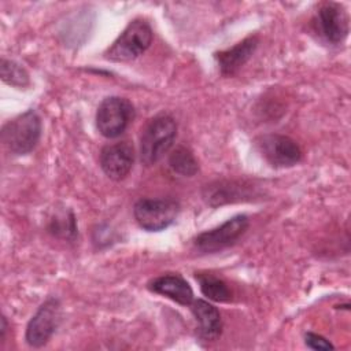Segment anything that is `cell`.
Segmentation results:
<instances>
[{"instance_id":"obj_1","label":"cell","mask_w":351,"mask_h":351,"mask_svg":"<svg viewBox=\"0 0 351 351\" xmlns=\"http://www.w3.org/2000/svg\"><path fill=\"white\" fill-rule=\"evenodd\" d=\"M177 134V123L169 114H159L151 118L140 137V158L147 166L160 160L171 148Z\"/></svg>"},{"instance_id":"obj_2","label":"cell","mask_w":351,"mask_h":351,"mask_svg":"<svg viewBox=\"0 0 351 351\" xmlns=\"http://www.w3.org/2000/svg\"><path fill=\"white\" fill-rule=\"evenodd\" d=\"M41 136V118L34 110H27L10 119L1 129V143L12 155L32 152Z\"/></svg>"},{"instance_id":"obj_3","label":"cell","mask_w":351,"mask_h":351,"mask_svg":"<svg viewBox=\"0 0 351 351\" xmlns=\"http://www.w3.org/2000/svg\"><path fill=\"white\" fill-rule=\"evenodd\" d=\"M152 43V29L144 19H133L112 45L106 51V58L112 62H129L140 56Z\"/></svg>"},{"instance_id":"obj_4","label":"cell","mask_w":351,"mask_h":351,"mask_svg":"<svg viewBox=\"0 0 351 351\" xmlns=\"http://www.w3.org/2000/svg\"><path fill=\"white\" fill-rule=\"evenodd\" d=\"M134 117L133 104L119 96L106 97L96 112V126L101 136L115 138L121 136Z\"/></svg>"},{"instance_id":"obj_5","label":"cell","mask_w":351,"mask_h":351,"mask_svg":"<svg viewBox=\"0 0 351 351\" xmlns=\"http://www.w3.org/2000/svg\"><path fill=\"white\" fill-rule=\"evenodd\" d=\"M180 204L174 199H140L133 208L137 223L148 232L169 228L177 218Z\"/></svg>"},{"instance_id":"obj_6","label":"cell","mask_w":351,"mask_h":351,"mask_svg":"<svg viewBox=\"0 0 351 351\" xmlns=\"http://www.w3.org/2000/svg\"><path fill=\"white\" fill-rule=\"evenodd\" d=\"M248 229V217L244 214L234 215L225 221L222 225L202 232L193 239L196 250L211 254L225 250L234 244Z\"/></svg>"},{"instance_id":"obj_7","label":"cell","mask_w":351,"mask_h":351,"mask_svg":"<svg viewBox=\"0 0 351 351\" xmlns=\"http://www.w3.org/2000/svg\"><path fill=\"white\" fill-rule=\"evenodd\" d=\"M314 32L329 44H340L346 40L350 23L343 5L337 3H322L313 19Z\"/></svg>"},{"instance_id":"obj_8","label":"cell","mask_w":351,"mask_h":351,"mask_svg":"<svg viewBox=\"0 0 351 351\" xmlns=\"http://www.w3.org/2000/svg\"><path fill=\"white\" fill-rule=\"evenodd\" d=\"M262 156L274 167H291L300 162L302 149L298 143L284 134H263L255 140Z\"/></svg>"},{"instance_id":"obj_9","label":"cell","mask_w":351,"mask_h":351,"mask_svg":"<svg viewBox=\"0 0 351 351\" xmlns=\"http://www.w3.org/2000/svg\"><path fill=\"white\" fill-rule=\"evenodd\" d=\"M60 321V304L55 298L45 300L26 326V341L32 347H41L53 335Z\"/></svg>"},{"instance_id":"obj_10","label":"cell","mask_w":351,"mask_h":351,"mask_svg":"<svg viewBox=\"0 0 351 351\" xmlns=\"http://www.w3.org/2000/svg\"><path fill=\"white\" fill-rule=\"evenodd\" d=\"M134 163V149L128 141L106 145L100 152V167L114 181L123 180Z\"/></svg>"},{"instance_id":"obj_11","label":"cell","mask_w":351,"mask_h":351,"mask_svg":"<svg viewBox=\"0 0 351 351\" xmlns=\"http://www.w3.org/2000/svg\"><path fill=\"white\" fill-rule=\"evenodd\" d=\"M259 40L256 36H250L233 45L229 49L215 53L218 69L222 75L230 77L236 74L254 55Z\"/></svg>"},{"instance_id":"obj_12","label":"cell","mask_w":351,"mask_h":351,"mask_svg":"<svg viewBox=\"0 0 351 351\" xmlns=\"http://www.w3.org/2000/svg\"><path fill=\"white\" fill-rule=\"evenodd\" d=\"M148 289L166 296L181 306H189L193 300V291L188 281L178 274H163L148 282Z\"/></svg>"},{"instance_id":"obj_13","label":"cell","mask_w":351,"mask_h":351,"mask_svg":"<svg viewBox=\"0 0 351 351\" xmlns=\"http://www.w3.org/2000/svg\"><path fill=\"white\" fill-rule=\"evenodd\" d=\"M189 306L197 322L199 337L206 341L215 340L222 330V319L218 308L203 299H193Z\"/></svg>"},{"instance_id":"obj_14","label":"cell","mask_w":351,"mask_h":351,"mask_svg":"<svg viewBox=\"0 0 351 351\" xmlns=\"http://www.w3.org/2000/svg\"><path fill=\"white\" fill-rule=\"evenodd\" d=\"M203 196L210 206L217 207L225 203H233V202L250 199L251 192H250V186H244L240 182L217 181L206 186Z\"/></svg>"},{"instance_id":"obj_15","label":"cell","mask_w":351,"mask_h":351,"mask_svg":"<svg viewBox=\"0 0 351 351\" xmlns=\"http://www.w3.org/2000/svg\"><path fill=\"white\" fill-rule=\"evenodd\" d=\"M202 293L213 302H229L232 299V292L228 284L213 276V274H199L196 276Z\"/></svg>"},{"instance_id":"obj_16","label":"cell","mask_w":351,"mask_h":351,"mask_svg":"<svg viewBox=\"0 0 351 351\" xmlns=\"http://www.w3.org/2000/svg\"><path fill=\"white\" fill-rule=\"evenodd\" d=\"M169 166L170 169L182 176V177H192L197 173L199 165L191 152L189 148L180 145L177 147L169 156Z\"/></svg>"},{"instance_id":"obj_17","label":"cell","mask_w":351,"mask_h":351,"mask_svg":"<svg viewBox=\"0 0 351 351\" xmlns=\"http://www.w3.org/2000/svg\"><path fill=\"white\" fill-rule=\"evenodd\" d=\"M0 75L1 80L15 88H25L29 85L27 71L16 62L3 58L0 63Z\"/></svg>"},{"instance_id":"obj_18","label":"cell","mask_w":351,"mask_h":351,"mask_svg":"<svg viewBox=\"0 0 351 351\" xmlns=\"http://www.w3.org/2000/svg\"><path fill=\"white\" fill-rule=\"evenodd\" d=\"M49 232L53 236L62 237V239H74L77 234V226L75 219L71 213H63L59 215H55L49 225Z\"/></svg>"},{"instance_id":"obj_19","label":"cell","mask_w":351,"mask_h":351,"mask_svg":"<svg viewBox=\"0 0 351 351\" xmlns=\"http://www.w3.org/2000/svg\"><path fill=\"white\" fill-rule=\"evenodd\" d=\"M304 343L311 350H333L335 348L329 340H326L324 336L313 333V332H307L304 335Z\"/></svg>"},{"instance_id":"obj_20","label":"cell","mask_w":351,"mask_h":351,"mask_svg":"<svg viewBox=\"0 0 351 351\" xmlns=\"http://www.w3.org/2000/svg\"><path fill=\"white\" fill-rule=\"evenodd\" d=\"M0 332H1L0 339L3 340V339H4V335H5V332H7V321H5V317H1V328H0Z\"/></svg>"}]
</instances>
